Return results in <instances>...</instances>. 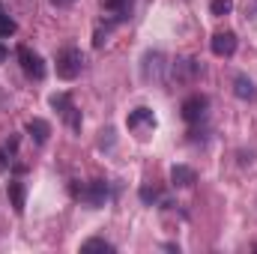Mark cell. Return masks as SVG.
Wrapping results in <instances>:
<instances>
[{
	"label": "cell",
	"mask_w": 257,
	"mask_h": 254,
	"mask_svg": "<svg viewBox=\"0 0 257 254\" xmlns=\"http://www.w3.org/2000/svg\"><path fill=\"white\" fill-rule=\"evenodd\" d=\"M168 81L171 84H194L200 75H203V66L197 57H177L174 63L168 66Z\"/></svg>",
	"instance_id": "6da1fadb"
},
{
	"label": "cell",
	"mask_w": 257,
	"mask_h": 254,
	"mask_svg": "<svg viewBox=\"0 0 257 254\" xmlns=\"http://www.w3.org/2000/svg\"><path fill=\"white\" fill-rule=\"evenodd\" d=\"M168 66L171 63L162 51H147L141 60V78L147 84H162V81H168Z\"/></svg>",
	"instance_id": "7a4b0ae2"
},
{
	"label": "cell",
	"mask_w": 257,
	"mask_h": 254,
	"mask_svg": "<svg viewBox=\"0 0 257 254\" xmlns=\"http://www.w3.org/2000/svg\"><path fill=\"white\" fill-rule=\"evenodd\" d=\"M81 69H84V54H81V48L66 45V48L57 51V75H60L63 81H75V78L81 75Z\"/></svg>",
	"instance_id": "3957f363"
},
{
	"label": "cell",
	"mask_w": 257,
	"mask_h": 254,
	"mask_svg": "<svg viewBox=\"0 0 257 254\" xmlns=\"http://www.w3.org/2000/svg\"><path fill=\"white\" fill-rule=\"evenodd\" d=\"M75 197H78L84 206L99 209V206H105V203H108V197H111V186H108L105 180H90L87 186L75 189Z\"/></svg>",
	"instance_id": "277c9868"
},
{
	"label": "cell",
	"mask_w": 257,
	"mask_h": 254,
	"mask_svg": "<svg viewBox=\"0 0 257 254\" xmlns=\"http://www.w3.org/2000/svg\"><path fill=\"white\" fill-rule=\"evenodd\" d=\"M126 126L135 138L144 141V138H150V135L156 132V114H153L150 108H135V111H128Z\"/></svg>",
	"instance_id": "5b68a950"
},
{
	"label": "cell",
	"mask_w": 257,
	"mask_h": 254,
	"mask_svg": "<svg viewBox=\"0 0 257 254\" xmlns=\"http://www.w3.org/2000/svg\"><path fill=\"white\" fill-rule=\"evenodd\" d=\"M48 102H51V108L63 117V123L72 129V132H81V111L75 108V102H72L69 93H54Z\"/></svg>",
	"instance_id": "8992f818"
},
{
	"label": "cell",
	"mask_w": 257,
	"mask_h": 254,
	"mask_svg": "<svg viewBox=\"0 0 257 254\" xmlns=\"http://www.w3.org/2000/svg\"><path fill=\"white\" fill-rule=\"evenodd\" d=\"M206 111H209V96H203V93H192L189 99H183V108H180L183 120L192 123V126L206 117Z\"/></svg>",
	"instance_id": "52a82bcc"
},
{
	"label": "cell",
	"mask_w": 257,
	"mask_h": 254,
	"mask_svg": "<svg viewBox=\"0 0 257 254\" xmlns=\"http://www.w3.org/2000/svg\"><path fill=\"white\" fill-rule=\"evenodd\" d=\"M18 63H21V69H24L27 78H33V81H42V78H45V60H42L33 48L21 45V48H18Z\"/></svg>",
	"instance_id": "ba28073f"
},
{
	"label": "cell",
	"mask_w": 257,
	"mask_h": 254,
	"mask_svg": "<svg viewBox=\"0 0 257 254\" xmlns=\"http://www.w3.org/2000/svg\"><path fill=\"white\" fill-rule=\"evenodd\" d=\"M236 45H239V39H236L233 30H218V33H212V39H209V48H212L215 57H233Z\"/></svg>",
	"instance_id": "9c48e42d"
},
{
	"label": "cell",
	"mask_w": 257,
	"mask_h": 254,
	"mask_svg": "<svg viewBox=\"0 0 257 254\" xmlns=\"http://www.w3.org/2000/svg\"><path fill=\"white\" fill-rule=\"evenodd\" d=\"M102 6H105V18L117 27V24H123L132 18V12H135V0H102Z\"/></svg>",
	"instance_id": "30bf717a"
},
{
	"label": "cell",
	"mask_w": 257,
	"mask_h": 254,
	"mask_svg": "<svg viewBox=\"0 0 257 254\" xmlns=\"http://www.w3.org/2000/svg\"><path fill=\"white\" fill-rule=\"evenodd\" d=\"M233 96H236V99H242V102H254V99H257L254 81H251L248 75H236V78H233Z\"/></svg>",
	"instance_id": "8fae6325"
},
{
	"label": "cell",
	"mask_w": 257,
	"mask_h": 254,
	"mask_svg": "<svg viewBox=\"0 0 257 254\" xmlns=\"http://www.w3.org/2000/svg\"><path fill=\"white\" fill-rule=\"evenodd\" d=\"M171 183L177 189H189V186L197 183V174H194V168H189V165H174L171 168Z\"/></svg>",
	"instance_id": "7c38bea8"
},
{
	"label": "cell",
	"mask_w": 257,
	"mask_h": 254,
	"mask_svg": "<svg viewBox=\"0 0 257 254\" xmlns=\"http://www.w3.org/2000/svg\"><path fill=\"white\" fill-rule=\"evenodd\" d=\"M6 194H9L12 209L21 215V212H24V206H27V186H24L21 180H12V183H9V189H6Z\"/></svg>",
	"instance_id": "4fadbf2b"
},
{
	"label": "cell",
	"mask_w": 257,
	"mask_h": 254,
	"mask_svg": "<svg viewBox=\"0 0 257 254\" xmlns=\"http://www.w3.org/2000/svg\"><path fill=\"white\" fill-rule=\"evenodd\" d=\"M27 135L42 147V144H48V135H51V126L45 123V120H39V117H33V120H27Z\"/></svg>",
	"instance_id": "5bb4252c"
},
{
	"label": "cell",
	"mask_w": 257,
	"mask_h": 254,
	"mask_svg": "<svg viewBox=\"0 0 257 254\" xmlns=\"http://www.w3.org/2000/svg\"><path fill=\"white\" fill-rule=\"evenodd\" d=\"M141 200H144L147 206H153V203H165V206H174V203H168V200L162 197V191L156 189V186H144V189H141Z\"/></svg>",
	"instance_id": "9a60e30c"
},
{
	"label": "cell",
	"mask_w": 257,
	"mask_h": 254,
	"mask_svg": "<svg viewBox=\"0 0 257 254\" xmlns=\"http://www.w3.org/2000/svg\"><path fill=\"white\" fill-rule=\"evenodd\" d=\"M84 251H114V242H108V239H99V236H93V239H87L84 245H81Z\"/></svg>",
	"instance_id": "2e32d148"
},
{
	"label": "cell",
	"mask_w": 257,
	"mask_h": 254,
	"mask_svg": "<svg viewBox=\"0 0 257 254\" xmlns=\"http://www.w3.org/2000/svg\"><path fill=\"white\" fill-rule=\"evenodd\" d=\"M230 9H233V0H212V3H209V12H212L215 18L230 15Z\"/></svg>",
	"instance_id": "e0dca14e"
},
{
	"label": "cell",
	"mask_w": 257,
	"mask_h": 254,
	"mask_svg": "<svg viewBox=\"0 0 257 254\" xmlns=\"http://www.w3.org/2000/svg\"><path fill=\"white\" fill-rule=\"evenodd\" d=\"M15 30H18L15 18H9L6 12H0V39H9V36H12Z\"/></svg>",
	"instance_id": "ac0fdd59"
},
{
	"label": "cell",
	"mask_w": 257,
	"mask_h": 254,
	"mask_svg": "<svg viewBox=\"0 0 257 254\" xmlns=\"http://www.w3.org/2000/svg\"><path fill=\"white\" fill-rule=\"evenodd\" d=\"M9 165H12V159H9V153L0 147V174H6V171H9Z\"/></svg>",
	"instance_id": "d6986e66"
},
{
	"label": "cell",
	"mask_w": 257,
	"mask_h": 254,
	"mask_svg": "<svg viewBox=\"0 0 257 254\" xmlns=\"http://www.w3.org/2000/svg\"><path fill=\"white\" fill-rule=\"evenodd\" d=\"M75 0H51V6H57V9H66V6H72Z\"/></svg>",
	"instance_id": "ffe728a7"
},
{
	"label": "cell",
	"mask_w": 257,
	"mask_h": 254,
	"mask_svg": "<svg viewBox=\"0 0 257 254\" xmlns=\"http://www.w3.org/2000/svg\"><path fill=\"white\" fill-rule=\"evenodd\" d=\"M6 57H9V51H6V45H0V63H6Z\"/></svg>",
	"instance_id": "44dd1931"
},
{
	"label": "cell",
	"mask_w": 257,
	"mask_h": 254,
	"mask_svg": "<svg viewBox=\"0 0 257 254\" xmlns=\"http://www.w3.org/2000/svg\"><path fill=\"white\" fill-rule=\"evenodd\" d=\"M0 12H3V6H0Z\"/></svg>",
	"instance_id": "7402d4cb"
}]
</instances>
